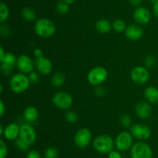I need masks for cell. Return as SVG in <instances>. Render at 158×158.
Wrapping results in <instances>:
<instances>
[{"label": "cell", "instance_id": "cell-17", "mask_svg": "<svg viewBox=\"0 0 158 158\" xmlns=\"http://www.w3.org/2000/svg\"><path fill=\"white\" fill-rule=\"evenodd\" d=\"M20 126L16 123H10L5 127L3 136L7 140H15L19 136Z\"/></svg>", "mask_w": 158, "mask_h": 158}, {"label": "cell", "instance_id": "cell-14", "mask_svg": "<svg viewBox=\"0 0 158 158\" xmlns=\"http://www.w3.org/2000/svg\"><path fill=\"white\" fill-rule=\"evenodd\" d=\"M134 19L140 25H147L150 23L151 19V14L149 9L146 7L140 6L137 8L134 12Z\"/></svg>", "mask_w": 158, "mask_h": 158}, {"label": "cell", "instance_id": "cell-13", "mask_svg": "<svg viewBox=\"0 0 158 158\" xmlns=\"http://www.w3.org/2000/svg\"><path fill=\"white\" fill-rule=\"evenodd\" d=\"M35 66L40 74L43 75H49L52 71V64L49 58L46 57L35 58Z\"/></svg>", "mask_w": 158, "mask_h": 158}, {"label": "cell", "instance_id": "cell-6", "mask_svg": "<svg viewBox=\"0 0 158 158\" xmlns=\"http://www.w3.org/2000/svg\"><path fill=\"white\" fill-rule=\"evenodd\" d=\"M115 148L120 152L129 150L133 146V136L131 133L123 131L119 133L114 139Z\"/></svg>", "mask_w": 158, "mask_h": 158}, {"label": "cell", "instance_id": "cell-47", "mask_svg": "<svg viewBox=\"0 0 158 158\" xmlns=\"http://www.w3.org/2000/svg\"><path fill=\"white\" fill-rule=\"evenodd\" d=\"M151 2H155L156 1H157V0H151Z\"/></svg>", "mask_w": 158, "mask_h": 158}, {"label": "cell", "instance_id": "cell-25", "mask_svg": "<svg viewBox=\"0 0 158 158\" xmlns=\"http://www.w3.org/2000/svg\"><path fill=\"white\" fill-rule=\"evenodd\" d=\"M56 10L60 15H65L69 11V5L65 2L63 0L59 2L56 5Z\"/></svg>", "mask_w": 158, "mask_h": 158}, {"label": "cell", "instance_id": "cell-41", "mask_svg": "<svg viewBox=\"0 0 158 158\" xmlns=\"http://www.w3.org/2000/svg\"><path fill=\"white\" fill-rule=\"evenodd\" d=\"M153 12H154V15L158 19V0L154 2V6H153Z\"/></svg>", "mask_w": 158, "mask_h": 158}, {"label": "cell", "instance_id": "cell-30", "mask_svg": "<svg viewBox=\"0 0 158 158\" xmlns=\"http://www.w3.org/2000/svg\"><path fill=\"white\" fill-rule=\"evenodd\" d=\"M12 33V29L8 25L3 24L0 26V34L2 37H8Z\"/></svg>", "mask_w": 158, "mask_h": 158}, {"label": "cell", "instance_id": "cell-12", "mask_svg": "<svg viewBox=\"0 0 158 158\" xmlns=\"http://www.w3.org/2000/svg\"><path fill=\"white\" fill-rule=\"evenodd\" d=\"M35 63L32 62V60L26 54H22L17 58L16 67L19 71L23 74H30L33 71V68Z\"/></svg>", "mask_w": 158, "mask_h": 158}, {"label": "cell", "instance_id": "cell-34", "mask_svg": "<svg viewBox=\"0 0 158 158\" xmlns=\"http://www.w3.org/2000/svg\"><path fill=\"white\" fill-rule=\"evenodd\" d=\"M13 68L14 67L11 66V65L1 63V71L4 75H9V74H11L12 70H13Z\"/></svg>", "mask_w": 158, "mask_h": 158}, {"label": "cell", "instance_id": "cell-9", "mask_svg": "<svg viewBox=\"0 0 158 158\" xmlns=\"http://www.w3.org/2000/svg\"><path fill=\"white\" fill-rule=\"evenodd\" d=\"M131 133L133 137L140 141L149 139L151 135V130L148 125L141 123H136L131 128Z\"/></svg>", "mask_w": 158, "mask_h": 158}, {"label": "cell", "instance_id": "cell-45", "mask_svg": "<svg viewBox=\"0 0 158 158\" xmlns=\"http://www.w3.org/2000/svg\"><path fill=\"white\" fill-rule=\"evenodd\" d=\"M63 1H64L66 3H67L68 5H69V6L73 4V3L75 2V0H63Z\"/></svg>", "mask_w": 158, "mask_h": 158}, {"label": "cell", "instance_id": "cell-3", "mask_svg": "<svg viewBox=\"0 0 158 158\" xmlns=\"http://www.w3.org/2000/svg\"><path fill=\"white\" fill-rule=\"evenodd\" d=\"M93 147L97 152L101 153H109L115 147L114 140L110 136L102 134L97 136L93 141Z\"/></svg>", "mask_w": 158, "mask_h": 158}, {"label": "cell", "instance_id": "cell-32", "mask_svg": "<svg viewBox=\"0 0 158 158\" xmlns=\"http://www.w3.org/2000/svg\"><path fill=\"white\" fill-rule=\"evenodd\" d=\"M8 153V147L3 139H0V158H6Z\"/></svg>", "mask_w": 158, "mask_h": 158}, {"label": "cell", "instance_id": "cell-11", "mask_svg": "<svg viewBox=\"0 0 158 158\" xmlns=\"http://www.w3.org/2000/svg\"><path fill=\"white\" fill-rule=\"evenodd\" d=\"M19 137L30 146L36 140V132L35 129L29 124H23L20 126Z\"/></svg>", "mask_w": 158, "mask_h": 158}, {"label": "cell", "instance_id": "cell-10", "mask_svg": "<svg viewBox=\"0 0 158 158\" xmlns=\"http://www.w3.org/2000/svg\"><path fill=\"white\" fill-rule=\"evenodd\" d=\"M131 77L134 83L137 85H143L149 80V71L145 67L137 66L131 71Z\"/></svg>", "mask_w": 158, "mask_h": 158}, {"label": "cell", "instance_id": "cell-16", "mask_svg": "<svg viewBox=\"0 0 158 158\" xmlns=\"http://www.w3.org/2000/svg\"><path fill=\"white\" fill-rule=\"evenodd\" d=\"M136 113L139 118L146 119L151 117L152 113V108L148 102H140L136 105Z\"/></svg>", "mask_w": 158, "mask_h": 158}, {"label": "cell", "instance_id": "cell-23", "mask_svg": "<svg viewBox=\"0 0 158 158\" xmlns=\"http://www.w3.org/2000/svg\"><path fill=\"white\" fill-rule=\"evenodd\" d=\"M9 16V9L7 5L2 2L0 3V22L2 23H4L5 21L8 20Z\"/></svg>", "mask_w": 158, "mask_h": 158}, {"label": "cell", "instance_id": "cell-33", "mask_svg": "<svg viewBox=\"0 0 158 158\" xmlns=\"http://www.w3.org/2000/svg\"><path fill=\"white\" fill-rule=\"evenodd\" d=\"M120 122L122 126L127 128L131 125V118L128 115H123V116H120Z\"/></svg>", "mask_w": 158, "mask_h": 158}, {"label": "cell", "instance_id": "cell-39", "mask_svg": "<svg viewBox=\"0 0 158 158\" xmlns=\"http://www.w3.org/2000/svg\"><path fill=\"white\" fill-rule=\"evenodd\" d=\"M34 56L35 57V58H39V57H43V50L41 48H35L34 50Z\"/></svg>", "mask_w": 158, "mask_h": 158}, {"label": "cell", "instance_id": "cell-2", "mask_svg": "<svg viewBox=\"0 0 158 158\" xmlns=\"http://www.w3.org/2000/svg\"><path fill=\"white\" fill-rule=\"evenodd\" d=\"M29 76L23 73H17L11 77L9 81V87L11 91L16 94L25 92L30 85Z\"/></svg>", "mask_w": 158, "mask_h": 158}, {"label": "cell", "instance_id": "cell-1", "mask_svg": "<svg viewBox=\"0 0 158 158\" xmlns=\"http://www.w3.org/2000/svg\"><path fill=\"white\" fill-rule=\"evenodd\" d=\"M35 33L40 37L49 38L52 37L56 30V25L52 21L46 18L39 19L34 25Z\"/></svg>", "mask_w": 158, "mask_h": 158}, {"label": "cell", "instance_id": "cell-21", "mask_svg": "<svg viewBox=\"0 0 158 158\" xmlns=\"http://www.w3.org/2000/svg\"><path fill=\"white\" fill-rule=\"evenodd\" d=\"M65 81H66V77L64 74L60 71L55 73L51 77V84L55 88H60L63 86V84L65 83Z\"/></svg>", "mask_w": 158, "mask_h": 158}, {"label": "cell", "instance_id": "cell-40", "mask_svg": "<svg viewBox=\"0 0 158 158\" xmlns=\"http://www.w3.org/2000/svg\"><path fill=\"white\" fill-rule=\"evenodd\" d=\"M6 112V106L2 100H0V116H3Z\"/></svg>", "mask_w": 158, "mask_h": 158}, {"label": "cell", "instance_id": "cell-27", "mask_svg": "<svg viewBox=\"0 0 158 158\" xmlns=\"http://www.w3.org/2000/svg\"><path fill=\"white\" fill-rule=\"evenodd\" d=\"M45 158H57L59 156V150L55 147H49L45 151Z\"/></svg>", "mask_w": 158, "mask_h": 158}, {"label": "cell", "instance_id": "cell-18", "mask_svg": "<svg viewBox=\"0 0 158 158\" xmlns=\"http://www.w3.org/2000/svg\"><path fill=\"white\" fill-rule=\"evenodd\" d=\"M144 97L150 104H158V88L154 86H149L145 88Z\"/></svg>", "mask_w": 158, "mask_h": 158}, {"label": "cell", "instance_id": "cell-8", "mask_svg": "<svg viewBox=\"0 0 158 158\" xmlns=\"http://www.w3.org/2000/svg\"><path fill=\"white\" fill-rule=\"evenodd\" d=\"M92 141V133L87 128H81L77 132L74 136V143L81 149L86 148Z\"/></svg>", "mask_w": 158, "mask_h": 158}, {"label": "cell", "instance_id": "cell-26", "mask_svg": "<svg viewBox=\"0 0 158 158\" xmlns=\"http://www.w3.org/2000/svg\"><path fill=\"white\" fill-rule=\"evenodd\" d=\"M16 62L17 58L15 57V55L13 54H12V53H6L4 59H3V60L1 63H4L6 64H9L14 67L16 65Z\"/></svg>", "mask_w": 158, "mask_h": 158}, {"label": "cell", "instance_id": "cell-7", "mask_svg": "<svg viewBox=\"0 0 158 158\" xmlns=\"http://www.w3.org/2000/svg\"><path fill=\"white\" fill-rule=\"evenodd\" d=\"M52 102L58 108L68 109L73 104V98L66 91H58L52 96Z\"/></svg>", "mask_w": 158, "mask_h": 158}, {"label": "cell", "instance_id": "cell-20", "mask_svg": "<svg viewBox=\"0 0 158 158\" xmlns=\"http://www.w3.org/2000/svg\"><path fill=\"white\" fill-rule=\"evenodd\" d=\"M112 24L106 19H100L96 23V29L100 33H107L111 30Z\"/></svg>", "mask_w": 158, "mask_h": 158}, {"label": "cell", "instance_id": "cell-24", "mask_svg": "<svg viewBox=\"0 0 158 158\" xmlns=\"http://www.w3.org/2000/svg\"><path fill=\"white\" fill-rule=\"evenodd\" d=\"M112 28L115 32L117 33H122L125 32L126 30V23L123 20H116L113 22Z\"/></svg>", "mask_w": 158, "mask_h": 158}, {"label": "cell", "instance_id": "cell-37", "mask_svg": "<svg viewBox=\"0 0 158 158\" xmlns=\"http://www.w3.org/2000/svg\"><path fill=\"white\" fill-rule=\"evenodd\" d=\"M108 158H123V156L120 151L114 150L108 153Z\"/></svg>", "mask_w": 158, "mask_h": 158}, {"label": "cell", "instance_id": "cell-43", "mask_svg": "<svg viewBox=\"0 0 158 158\" xmlns=\"http://www.w3.org/2000/svg\"><path fill=\"white\" fill-rule=\"evenodd\" d=\"M6 53H5L4 49H3L2 46H0V62H2L4 59L5 56H6Z\"/></svg>", "mask_w": 158, "mask_h": 158}, {"label": "cell", "instance_id": "cell-42", "mask_svg": "<svg viewBox=\"0 0 158 158\" xmlns=\"http://www.w3.org/2000/svg\"><path fill=\"white\" fill-rule=\"evenodd\" d=\"M129 2H130V3L132 5V6H138L141 4L142 2H143V0H129Z\"/></svg>", "mask_w": 158, "mask_h": 158}, {"label": "cell", "instance_id": "cell-31", "mask_svg": "<svg viewBox=\"0 0 158 158\" xmlns=\"http://www.w3.org/2000/svg\"><path fill=\"white\" fill-rule=\"evenodd\" d=\"M15 147L19 149L21 151H26V150L29 149V145L27 144L26 143H25L23 139H20L19 137L17 139H15Z\"/></svg>", "mask_w": 158, "mask_h": 158}, {"label": "cell", "instance_id": "cell-22", "mask_svg": "<svg viewBox=\"0 0 158 158\" xmlns=\"http://www.w3.org/2000/svg\"><path fill=\"white\" fill-rule=\"evenodd\" d=\"M21 14L24 20H27V21H33L36 18V13H35V10L29 7H26L23 9Z\"/></svg>", "mask_w": 158, "mask_h": 158}, {"label": "cell", "instance_id": "cell-36", "mask_svg": "<svg viewBox=\"0 0 158 158\" xmlns=\"http://www.w3.org/2000/svg\"><path fill=\"white\" fill-rule=\"evenodd\" d=\"M26 158H42L41 155L37 150H30L26 155Z\"/></svg>", "mask_w": 158, "mask_h": 158}, {"label": "cell", "instance_id": "cell-38", "mask_svg": "<svg viewBox=\"0 0 158 158\" xmlns=\"http://www.w3.org/2000/svg\"><path fill=\"white\" fill-rule=\"evenodd\" d=\"M95 92L97 96L102 97V96H103L105 94V90L103 89V88H102V87H100V85H99V86H97V88H96Z\"/></svg>", "mask_w": 158, "mask_h": 158}, {"label": "cell", "instance_id": "cell-15", "mask_svg": "<svg viewBox=\"0 0 158 158\" xmlns=\"http://www.w3.org/2000/svg\"><path fill=\"white\" fill-rule=\"evenodd\" d=\"M124 33L127 38L130 40H133V41L140 40L143 35V29L140 26L135 24H132L127 26L126 30H125Z\"/></svg>", "mask_w": 158, "mask_h": 158}, {"label": "cell", "instance_id": "cell-4", "mask_svg": "<svg viewBox=\"0 0 158 158\" xmlns=\"http://www.w3.org/2000/svg\"><path fill=\"white\" fill-rule=\"evenodd\" d=\"M108 72L103 67L97 66L91 69L87 74V80L90 85L99 86L107 79Z\"/></svg>", "mask_w": 158, "mask_h": 158}, {"label": "cell", "instance_id": "cell-29", "mask_svg": "<svg viewBox=\"0 0 158 158\" xmlns=\"http://www.w3.org/2000/svg\"><path fill=\"white\" fill-rule=\"evenodd\" d=\"M65 118H66V120L69 123H75L78 120V116L75 112L73 111L67 112L65 115Z\"/></svg>", "mask_w": 158, "mask_h": 158}, {"label": "cell", "instance_id": "cell-35", "mask_svg": "<svg viewBox=\"0 0 158 158\" xmlns=\"http://www.w3.org/2000/svg\"><path fill=\"white\" fill-rule=\"evenodd\" d=\"M29 78L32 83H38L40 81V75L37 72L35 71H32L30 74H29Z\"/></svg>", "mask_w": 158, "mask_h": 158}, {"label": "cell", "instance_id": "cell-5", "mask_svg": "<svg viewBox=\"0 0 158 158\" xmlns=\"http://www.w3.org/2000/svg\"><path fill=\"white\" fill-rule=\"evenodd\" d=\"M131 158H153V151L148 143L137 142L131 148Z\"/></svg>", "mask_w": 158, "mask_h": 158}, {"label": "cell", "instance_id": "cell-46", "mask_svg": "<svg viewBox=\"0 0 158 158\" xmlns=\"http://www.w3.org/2000/svg\"><path fill=\"white\" fill-rule=\"evenodd\" d=\"M2 91H3V85L1 84V85H0V92L2 93Z\"/></svg>", "mask_w": 158, "mask_h": 158}, {"label": "cell", "instance_id": "cell-44", "mask_svg": "<svg viewBox=\"0 0 158 158\" xmlns=\"http://www.w3.org/2000/svg\"><path fill=\"white\" fill-rule=\"evenodd\" d=\"M4 130H5V128L3 127L2 124H0V135H1V136H3Z\"/></svg>", "mask_w": 158, "mask_h": 158}, {"label": "cell", "instance_id": "cell-28", "mask_svg": "<svg viewBox=\"0 0 158 158\" xmlns=\"http://www.w3.org/2000/svg\"><path fill=\"white\" fill-rule=\"evenodd\" d=\"M144 64L145 68H147L148 69H151V68H154L156 66V64H157V59L154 57H153V56H148L145 58Z\"/></svg>", "mask_w": 158, "mask_h": 158}, {"label": "cell", "instance_id": "cell-19", "mask_svg": "<svg viewBox=\"0 0 158 158\" xmlns=\"http://www.w3.org/2000/svg\"><path fill=\"white\" fill-rule=\"evenodd\" d=\"M23 116L28 122H33L37 120L39 116L38 110L34 106H29L24 110Z\"/></svg>", "mask_w": 158, "mask_h": 158}]
</instances>
